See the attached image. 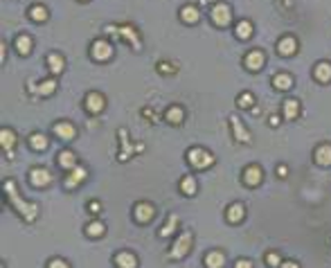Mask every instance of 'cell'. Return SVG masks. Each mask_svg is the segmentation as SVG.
Instances as JSON below:
<instances>
[{
    "label": "cell",
    "instance_id": "6da1fadb",
    "mask_svg": "<svg viewBox=\"0 0 331 268\" xmlns=\"http://www.w3.org/2000/svg\"><path fill=\"white\" fill-rule=\"evenodd\" d=\"M2 190H5V194H7V200H10V203L14 205L16 210H18L20 216H23L28 223H32L34 218L38 216V205L25 200L23 196L18 194V187H16V182L12 180V178H5V182H2Z\"/></svg>",
    "mask_w": 331,
    "mask_h": 268
},
{
    "label": "cell",
    "instance_id": "7a4b0ae2",
    "mask_svg": "<svg viewBox=\"0 0 331 268\" xmlns=\"http://www.w3.org/2000/svg\"><path fill=\"white\" fill-rule=\"evenodd\" d=\"M187 162H190V167H194V169H208L216 162V158H214V154H210L208 149H203V146H190V149H187Z\"/></svg>",
    "mask_w": 331,
    "mask_h": 268
},
{
    "label": "cell",
    "instance_id": "3957f363",
    "mask_svg": "<svg viewBox=\"0 0 331 268\" xmlns=\"http://www.w3.org/2000/svg\"><path fill=\"white\" fill-rule=\"evenodd\" d=\"M192 241H194V234H192V230L180 232V236L174 241L172 250H169V257H172V259H182V257H185V254L192 250Z\"/></svg>",
    "mask_w": 331,
    "mask_h": 268
},
{
    "label": "cell",
    "instance_id": "277c9868",
    "mask_svg": "<svg viewBox=\"0 0 331 268\" xmlns=\"http://www.w3.org/2000/svg\"><path fill=\"white\" fill-rule=\"evenodd\" d=\"M210 18H212L214 25L226 28V25L232 20V7L228 5V2H216V5L210 10Z\"/></svg>",
    "mask_w": 331,
    "mask_h": 268
},
{
    "label": "cell",
    "instance_id": "5b68a950",
    "mask_svg": "<svg viewBox=\"0 0 331 268\" xmlns=\"http://www.w3.org/2000/svg\"><path fill=\"white\" fill-rule=\"evenodd\" d=\"M108 32L110 34H118L120 38H124V41H128L131 43V48L133 50H140V36H138V32H136V28L133 25H122V28H115V25H108Z\"/></svg>",
    "mask_w": 331,
    "mask_h": 268
},
{
    "label": "cell",
    "instance_id": "8992f818",
    "mask_svg": "<svg viewBox=\"0 0 331 268\" xmlns=\"http://www.w3.org/2000/svg\"><path fill=\"white\" fill-rule=\"evenodd\" d=\"M90 56L95 61H108L110 56H113V46H110V41H106V38H95V41L90 43Z\"/></svg>",
    "mask_w": 331,
    "mask_h": 268
},
{
    "label": "cell",
    "instance_id": "52a82bcc",
    "mask_svg": "<svg viewBox=\"0 0 331 268\" xmlns=\"http://www.w3.org/2000/svg\"><path fill=\"white\" fill-rule=\"evenodd\" d=\"M154 216H156L154 203H149V200H138V203L133 205V218H136L138 223H149Z\"/></svg>",
    "mask_w": 331,
    "mask_h": 268
},
{
    "label": "cell",
    "instance_id": "ba28073f",
    "mask_svg": "<svg viewBox=\"0 0 331 268\" xmlns=\"http://www.w3.org/2000/svg\"><path fill=\"white\" fill-rule=\"evenodd\" d=\"M104 106H106V97L102 95V92H97V90L88 92L86 100H84V108H86L88 113H92V115H100L102 110H104Z\"/></svg>",
    "mask_w": 331,
    "mask_h": 268
},
{
    "label": "cell",
    "instance_id": "9c48e42d",
    "mask_svg": "<svg viewBox=\"0 0 331 268\" xmlns=\"http://www.w3.org/2000/svg\"><path fill=\"white\" fill-rule=\"evenodd\" d=\"M52 182V172L46 167H34L32 172H30V185L32 187H38V190H43V187H48Z\"/></svg>",
    "mask_w": 331,
    "mask_h": 268
},
{
    "label": "cell",
    "instance_id": "30bf717a",
    "mask_svg": "<svg viewBox=\"0 0 331 268\" xmlns=\"http://www.w3.org/2000/svg\"><path fill=\"white\" fill-rule=\"evenodd\" d=\"M86 178H88V169L82 167V164H77L74 169H70V174L66 176L64 185H66V190H74V187H79Z\"/></svg>",
    "mask_w": 331,
    "mask_h": 268
},
{
    "label": "cell",
    "instance_id": "8fae6325",
    "mask_svg": "<svg viewBox=\"0 0 331 268\" xmlns=\"http://www.w3.org/2000/svg\"><path fill=\"white\" fill-rule=\"evenodd\" d=\"M266 64V56H264L262 50H250L248 54L244 56V66L250 70V72H259Z\"/></svg>",
    "mask_w": 331,
    "mask_h": 268
},
{
    "label": "cell",
    "instance_id": "7c38bea8",
    "mask_svg": "<svg viewBox=\"0 0 331 268\" xmlns=\"http://www.w3.org/2000/svg\"><path fill=\"white\" fill-rule=\"evenodd\" d=\"M264 178V172L259 164H248V167L244 169V176H241V180H244L246 187H257L259 182H262Z\"/></svg>",
    "mask_w": 331,
    "mask_h": 268
},
{
    "label": "cell",
    "instance_id": "4fadbf2b",
    "mask_svg": "<svg viewBox=\"0 0 331 268\" xmlns=\"http://www.w3.org/2000/svg\"><path fill=\"white\" fill-rule=\"evenodd\" d=\"M298 38L290 36V34H286V36H282L280 41H277V54L280 56H293L295 52H298Z\"/></svg>",
    "mask_w": 331,
    "mask_h": 268
},
{
    "label": "cell",
    "instance_id": "5bb4252c",
    "mask_svg": "<svg viewBox=\"0 0 331 268\" xmlns=\"http://www.w3.org/2000/svg\"><path fill=\"white\" fill-rule=\"evenodd\" d=\"M113 264H115V268H138L140 262H138V257L131 250H120V252H115Z\"/></svg>",
    "mask_w": 331,
    "mask_h": 268
},
{
    "label": "cell",
    "instance_id": "9a60e30c",
    "mask_svg": "<svg viewBox=\"0 0 331 268\" xmlns=\"http://www.w3.org/2000/svg\"><path fill=\"white\" fill-rule=\"evenodd\" d=\"M52 133H54L59 140H74L77 138V128L70 122H54L52 124Z\"/></svg>",
    "mask_w": 331,
    "mask_h": 268
},
{
    "label": "cell",
    "instance_id": "2e32d148",
    "mask_svg": "<svg viewBox=\"0 0 331 268\" xmlns=\"http://www.w3.org/2000/svg\"><path fill=\"white\" fill-rule=\"evenodd\" d=\"M313 162L318 167H331V144H318L313 149Z\"/></svg>",
    "mask_w": 331,
    "mask_h": 268
},
{
    "label": "cell",
    "instance_id": "e0dca14e",
    "mask_svg": "<svg viewBox=\"0 0 331 268\" xmlns=\"http://www.w3.org/2000/svg\"><path fill=\"white\" fill-rule=\"evenodd\" d=\"M0 144H2V149H5V154H7V158H14V146H16V133L12 131V128H7V126H2L0 128Z\"/></svg>",
    "mask_w": 331,
    "mask_h": 268
},
{
    "label": "cell",
    "instance_id": "ac0fdd59",
    "mask_svg": "<svg viewBox=\"0 0 331 268\" xmlns=\"http://www.w3.org/2000/svg\"><path fill=\"white\" fill-rule=\"evenodd\" d=\"M56 79L52 77V79H46V82H41V84H36V86H32V84H28V90L30 92H36V95H41V97H48V95H52V92L56 90Z\"/></svg>",
    "mask_w": 331,
    "mask_h": 268
},
{
    "label": "cell",
    "instance_id": "d6986e66",
    "mask_svg": "<svg viewBox=\"0 0 331 268\" xmlns=\"http://www.w3.org/2000/svg\"><path fill=\"white\" fill-rule=\"evenodd\" d=\"M230 128H232V136H234L239 142H244V144H246V142L252 140L250 131H246V126L241 124V120L236 118V115H232V118H230Z\"/></svg>",
    "mask_w": 331,
    "mask_h": 268
},
{
    "label": "cell",
    "instance_id": "ffe728a7",
    "mask_svg": "<svg viewBox=\"0 0 331 268\" xmlns=\"http://www.w3.org/2000/svg\"><path fill=\"white\" fill-rule=\"evenodd\" d=\"M46 61H48V68H50V72L54 74V77L66 70V59L59 54V52H48Z\"/></svg>",
    "mask_w": 331,
    "mask_h": 268
},
{
    "label": "cell",
    "instance_id": "44dd1931",
    "mask_svg": "<svg viewBox=\"0 0 331 268\" xmlns=\"http://www.w3.org/2000/svg\"><path fill=\"white\" fill-rule=\"evenodd\" d=\"M244 216H246V208H244V203H232V205H228V210H226V221L228 223H241L244 221Z\"/></svg>",
    "mask_w": 331,
    "mask_h": 268
},
{
    "label": "cell",
    "instance_id": "7402d4cb",
    "mask_svg": "<svg viewBox=\"0 0 331 268\" xmlns=\"http://www.w3.org/2000/svg\"><path fill=\"white\" fill-rule=\"evenodd\" d=\"M205 268H223L226 266V254H223V250H210L208 254H205Z\"/></svg>",
    "mask_w": 331,
    "mask_h": 268
},
{
    "label": "cell",
    "instance_id": "603a6c76",
    "mask_svg": "<svg viewBox=\"0 0 331 268\" xmlns=\"http://www.w3.org/2000/svg\"><path fill=\"white\" fill-rule=\"evenodd\" d=\"M313 77H316V82H320V84H329L331 82V64L329 61H320V64H316V68H313Z\"/></svg>",
    "mask_w": 331,
    "mask_h": 268
},
{
    "label": "cell",
    "instance_id": "cb8c5ba5",
    "mask_svg": "<svg viewBox=\"0 0 331 268\" xmlns=\"http://www.w3.org/2000/svg\"><path fill=\"white\" fill-rule=\"evenodd\" d=\"M272 88H275V90H290V88H293V77H290L288 72H277L275 77H272Z\"/></svg>",
    "mask_w": 331,
    "mask_h": 268
},
{
    "label": "cell",
    "instance_id": "d4e9b609",
    "mask_svg": "<svg viewBox=\"0 0 331 268\" xmlns=\"http://www.w3.org/2000/svg\"><path fill=\"white\" fill-rule=\"evenodd\" d=\"M32 46H34V41H32V36H30V34H18V36H16V41H14L16 52H18V54H23V56H28L30 52H32Z\"/></svg>",
    "mask_w": 331,
    "mask_h": 268
},
{
    "label": "cell",
    "instance_id": "484cf974",
    "mask_svg": "<svg viewBox=\"0 0 331 268\" xmlns=\"http://www.w3.org/2000/svg\"><path fill=\"white\" fill-rule=\"evenodd\" d=\"M164 120H167L169 124H174V126L182 124L185 122V110H182V106H169V108L164 110Z\"/></svg>",
    "mask_w": 331,
    "mask_h": 268
},
{
    "label": "cell",
    "instance_id": "4316f807",
    "mask_svg": "<svg viewBox=\"0 0 331 268\" xmlns=\"http://www.w3.org/2000/svg\"><path fill=\"white\" fill-rule=\"evenodd\" d=\"M180 18L185 20L187 25L198 23V20H200V12H198V7H196V5H182V7H180Z\"/></svg>",
    "mask_w": 331,
    "mask_h": 268
},
{
    "label": "cell",
    "instance_id": "83f0119b",
    "mask_svg": "<svg viewBox=\"0 0 331 268\" xmlns=\"http://www.w3.org/2000/svg\"><path fill=\"white\" fill-rule=\"evenodd\" d=\"M300 113V102L295 100V97H290V100H284V104H282V115H284L286 120H295Z\"/></svg>",
    "mask_w": 331,
    "mask_h": 268
},
{
    "label": "cell",
    "instance_id": "f1b7e54d",
    "mask_svg": "<svg viewBox=\"0 0 331 268\" xmlns=\"http://www.w3.org/2000/svg\"><path fill=\"white\" fill-rule=\"evenodd\" d=\"M178 190H180L185 196H194L196 192H198L196 178H194V176H182V178H180V187H178Z\"/></svg>",
    "mask_w": 331,
    "mask_h": 268
},
{
    "label": "cell",
    "instance_id": "f546056e",
    "mask_svg": "<svg viewBox=\"0 0 331 268\" xmlns=\"http://www.w3.org/2000/svg\"><path fill=\"white\" fill-rule=\"evenodd\" d=\"M56 162H59L64 169H68V172H70V169H74V167H77V156H74L72 151L64 149V151H61V154H59V160H56Z\"/></svg>",
    "mask_w": 331,
    "mask_h": 268
},
{
    "label": "cell",
    "instance_id": "4dcf8cb0",
    "mask_svg": "<svg viewBox=\"0 0 331 268\" xmlns=\"http://www.w3.org/2000/svg\"><path fill=\"white\" fill-rule=\"evenodd\" d=\"M234 34H236V38H250L252 36V23L250 20H239V23L234 25Z\"/></svg>",
    "mask_w": 331,
    "mask_h": 268
},
{
    "label": "cell",
    "instance_id": "1f68e13d",
    "mask_svg": "<svg viewBox=\"0 0 331 268\" xmlns=\"http://www.w3.org/2000/svg\"><path fill=\"white\" fill-rule=\"evenodd\" d=\"M48 16H50V12H48L46 5H32V7H30V18L36 20V23L48 20Z\"/></svg>",
    "mask_w": 331,
    "mask_h": 268
},
{
    "label": "cell",
    "instance_id": "d6a6232c",
    "mask_svg": "<svg viewBox=\"0 0 331 268\" xmlns=\"http://www.w3.org/2000/svg\"><path fill=\"white\" fill-rule=\"evenodd\" d=\"M30 146H32L34 151H46L48 149V136H43V133H32V136H30Z\"/></svg>",
    "mask_w": 331,
    "mask_h": 268
},
{
    "label": "cell",
    "instance_id": "836d02e7",
    "mask_svg": "<svg viewBox=\"0 0 331 268\" xmlns=\"http://www.w3.org/2000/svg\"><path fill=\"white\" fill-rule=\"evenodd\" d=\"M176 230H178V216H176V214H169L167 223H164V228H160L158 234L160 236H172Z\"/></svg>",
    "mask_w": 331,
    "mask_h": 268
},
{
    "label": "cell",
    "instance_id": "e575fe53",
    "mask_svg": "<svg viewBox=\"0 0 331 268\" xmlns=\"http://www.w3.org/2000/svg\"><path fill=\"white\" fill-rule=\"evenodd\" d=\"M106 232V223H102V221H90L86 226V234L88 236H102Z\"/></svg>",
    "mask_w": 331,
    "mask_h": 268
},
{
    "label": "cell",
    "instance_id": "d590c367",
    "mask_svg": "<svg viewBox=\"0 0 331 268\" xmlns=\"http://www.w3.org/2000/svg\"><path fill=\"white\" fill-rule=\"evenodd\" d=\"M252 104H254V95H252V92H248V90L239 92V97H236V106H239V108H250Z\"/></svg>",
    "mask_w": 331,
    "mask_h": 268
},
{
    "label": "cell",
    "instance_id": "8d00e7d4",
    "mask_svg": "<svg viewBox=\"0 0 331 268\" xmlns=\"http://www.w3.org/2000/svg\"><path fill=\"white\" fill-rule=\"evenodd\" d=\"M282 262H284V259L280 257V252H275V250L266 252V266H268V268H280Z\"/></svg>",
    "mask_w": 331,
    "mask_h": 268
},
{
    "label": "cell",
    "instance_id": "74e56055",
    "mask_svg": "<svg viewBox=\"0 0 331 268\" xmlns=\"http://www.w3.org/2000/svg\"><path fill=\"white\" fill-rule=\"evenodd\" d=\"M48 268H70V264L61 257H52L50 262H48Z\"/></svg>",
    "mask_w": 331,
    "mask_h": 268
},
{
    "label": "cell",
    "instance_id": "f35d334b",
    "mask_svg": "<svg viewBox=\"0 0 331 268\" xmlns=\"http://www.w3.org/2000/svg\"><path fill=\"white\" fill-rule=\"evenodd\" d=\"M86 208H88V212H90V214H100L102 212V203H100V200H90Z\"/></svg>",
    "mask_w": 331,
    "mask_h": 268
},
{
    "label": "cell",
    "instance_id": "ab89813d",
    "mask_svg": "<svg viewBox=\"0 0 331 268\" xmlns=\"http://www.w3.org/2000/svg\"><path fill=\"white\" fill-rule=\"evenodd\" d=\"M234 268H252V262H250V259H236L234 262Z\"/></svg>",
    "mask_w": 331,
    "mask_h": 268
},
{
    "label": "cell",
    "instance_id": "60d3db41",
    "mask_svg": "<svg viewBox=\"0 0 331 268\" xmlns=\"http://www.w3.org/2000/svg\"><path fill=\"white\" fill-rule=\"evenodd\" d=\"M277 176L286 178V176H288V167H286V164H277Z\"/></svg>",
    "mask_w": 331,
    "mask_h": 268
},
{
    "label": "cell",
    "instance_id": "b9f144b4",
    "mask_svg": "<svg viewBox=\"0 0 331 268\" xmlns=\"http://www.w3.org/2000/svg\"><path fill=\"white\" fill-rule=\"evenodd\" d=\"M280 268H300V264L298 262H293V259H288V262H282V266Z\"/></svg>",
    "mask_w": 331,
    "mask_h": 268
},
{
    "label": "cell",
    "instance_id": "7bdbcfd3",
    "mask_svg": "<svg viewBox=\"0 0 331 268\" xmlns=\"http://www.w3.org/2000/svg\"><path fill=\"white\" fill-rule=\"evenodd\" d=\"M280 115H270V126H280Z\"/></svg>",
    "mask_w": 331,
    "mask_h": 268
}]
</instances>
